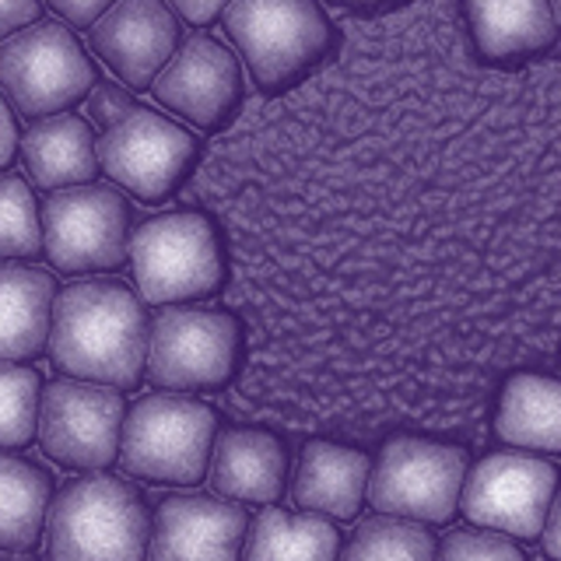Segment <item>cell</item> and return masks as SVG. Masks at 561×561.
I'll return each mask as SVG.
<instances>
[{
	"label": "cell",
	"mask_w": 561,
	"mask_h": 561,
	"mask_svg": "<svg viewBox=\"0 0 561 561\" xmlns=\"http://www.w3.org/2000/svg\"><path fill=\"white\" fill-rule=\"evenodd\" d=\"M25 172L43 190H67L92 183L99 175V145L88 123L70 113H53L32 123L22 137Z\"/></svg>",
	"instance_id": "ffe728a7"
},
{
	"label": "cell",
	"mask_w": 561,
	"mask_h": 561,
	"mask_svg": "<svg viewBox=\"0 0 561 561\" xmlns=\"http://www.w3.org/2000/svg\"><path fill=\"white\" fill-rule=\"evenodd\" d=\"M221 18L245 70L267 95L288 92L337 43V28L316 0H232Z\"/></svg>",
	"instance_id": "7a4b0ae2"
},
{
	"label": "cell",
	"mask_w": 561,
	"mask_h": 561,
	"mask_svg": "<svg viewBox=\"0 0 561 561\" xmlns=\"http://www.w3.org/2000/svg\"><path fill=\"white\" fill-rule=\"evenodd\" d=\"M467 453L417 435L390 438L368 473V505L382 516L449 523L460 513Z\"/></svg>",
	"instance_id": "52a82bcc"
},
{
	"label": "cell",
	"mask_w": 561,
	"mask_h": 561,
	"mask_svg": "<svg viewBox=\"0 0 561 561\" xmlns=\"http://www.w3.org/2000/svg\"><path fill=\"white\" fill-rule=\"evenodd\" d=\"M49 358L64 376L137 390L148 365V320L119 280H78L53 298Z\"/></svg>",
	"instance_id": "6da1fadb"
},
{
	"label": "cell",
	"mask_w": 561,
	"mask_h": 561,
	"mask_svg": "<svg viewBox=\"0 0 561 561\" xmlns=\"http://www.w3.org/2000/svg\"><path fill=\"white\" fill-rule=\"evenodd\" d=\"M232 4V0H169V8L186 18L190 25H207L215 22L218 14H225V8Z\"/></svg>",
	"instance_id": "4dcf8cb0"
},
{
	"label": "cell",
	"mask_w": 561,
	"mask_h": 561,
	"mask_svg": "<svg viewBox=\"0 0 561 561\" xmlns=\"http://www.w3.org/2000/svg\"><path fill=\"white\" fill-rule=\"evenodd\" d=\"M130 204L119 190L81 183L53 190L43 207V253L53 271H116L130 256Z\"/></svg>",
	"instance_id": "9c48e42d"
},
{
	"label": "cell",
	"mask_w": 561,
	"mask_h": 561,
	"mask_svg": "<svg viewBox=\"0 0 561 561\" xmlns=\"http://www.w3.org/2000/svg\"><path fill=\"white\" fill-rule=\"evenodd\" d=\"M39 373L0 362V449H25L39 428Z\"/></svg>",
	"instance_id": "d4e9b609"
},
{
	"label": "cell",
	"mask_w": 561,
	"mask_h": 561,
	"mask_svg": "<svg viewBox=\"0 0 561 561\" xmlns=\"http://www.w3.org/2000/svg\"><path fill=\"white\" fill-rule=\"evenodd\" d=\"M134 110H137V102L116 84H95L92 92H88V116H92V123L102 130L116 127V123L127 119Z\"/></svg>",
	"instance_id": "83f0119b"
},
{
	"label": "cell",
	"mask_w": 561,
	"mask_h": 561,
	"mask_svg": "<svg viewBox=\"0 0 561 561\" xmlns=\"http://www.w3.org/2000/svg\"><path fill=\"white\" fill-rule=\"evenodd\" d=\"M218 417L190 397H140L119 432V467L154 484H197L210 470Z\"/></svg>",
	"instance_id": "277c9868"
},
{
	"label": "cell",
	"mask_w": 561,
	"mask_h": 561,
	"mask_svg": "<svg viewBox=\"0 0 561 561\" xmlns=\"http://www.w3.org/2000/svg\"><path fill=\"white\" fill-rule=\"evenodd\" d=\"M561 473L551 460L530 453H491L467 470L460 513L484 530L537 540L548 523Z\"/></svg>",
	"instance_id": "8fae6325"
},
{
	"label": "cell",
	"mask_w": 561,
	"mask_h": 561,
	"mask_svg": "<svg viewBox=\"0 0 561 561\" xmlns=\"http://www.w3.org/2000/svg\"><path fill=\"white\" fill-rule=\"evenodd\" d=\"M180 43L165 0H116L92 25V53L127 88H148Z\"/></svg>",
	"instance_id": "9a60e30c"
},
{
	"label": "cell",
	"mask_w": 561,
	"mask_h": 561,
	"mask_svg": "<svg viewBox=\"0 0 561 561\" xmlns=\"http://www.w3.org/2000/svg\"><path fill=\"white\" fill-rule=\"evenodd\" d=\"M43 250V215L18 175H0V260H25Z\"/></svg>",
	"instance_id": "484cf974"
},
{
	"label": "cell",
	"mask_w": 561,
	"mask_h": 561,
	"mask_svg": "<svg viewBox=\"0 0 561 561\" xmlns=\"http://www.w3.org/2000/svg\"><path fill=\"white\" fill-rule=\"evenodd\" d=\"M18 151V127H14V116L8 110V102L0 99V169H4Z\"/></svg>",
	"instance_id": "d6a6232c"
},
{
	"label": "cell",
	"mask_w": 561,
	"mask_h": 561,
	"mask_svg": "<svg viewBox=\"0 0 561 561\" xmlns=\"http://www.w3.org/2000/svg\"><path fill=\"white\" fill-rule=\"evenodd\" d=\"M154 99L197 130H225L242 105V70L232 49L210 35H190L151 81Z\"/></svg>",
	"instance_id": "4fadbf2b"
},
{
	"label": "cell",
	"mask_w": 561,
	"mask_h": 561,
	"mask_svg": "<svg viewBox=\"0 0 561 561\" xmlns=\"http://www.w3.org/2000/svg\"><path fill=\"white\" fill-rule=\"evenodd\" d=\"M46 4L57 11L67 25L75 28H92L99 18L110 11L116 0H46Z\"/></svg>",
	"instance_id": "f1b7e54d"
},
{
	"label": "cell",
	"mask_w": 561,
	"mask_h": 561,
	"mask_svg": "<svg viewBox=\"0 0 561 561\" xmlns=\"http://www.w3.org/2000/svg\"><path fill=\"white\" fill-rule=\"evenodd\" d=\"M197 162V137L162 113L137 110L99 140V169L140 204H162Z\"/></svg>",
	"instance_id": "30bf717a"
},
{
	"label": "cell",
	"mask_w": 561,
	"mask_h": 561,
	"mask_svg": "<svg viewBox=\"0 0 561 561\" xmlns=\"http://www.w3.org/2000/svg\"><path fill=\"white\" fill-rule=\"evenodd\" d=\"M540 537H543V551H548V558L551 561H561V495H554L548 523H543Z\"/></svg>",
	"instance_id": "1f68e13d"
},
{
	"label": "cell",
	"mask_w": 561,
	"mask_h": 561,
	"mask_svg": "<svg viewBox=\"0 0 561 561\" xmlns=\"http://www.w3.org/2000/svg\"><path fill=\"white\" fill-rule=\"evenodd\" d=\"M53 478L22 456L0 453V551L25 554L46 534Z\"/></svg>",
	"instance_id": "7402d4cb"
},
{
	"label": "cell",
	"mask_w": 561,
	"mask_h": 561,
	"mask_svg": "<svg viewBox=\"0 0 561 561\" xmlns=\"http://www.w3.org/2000/svg\"><path fill=\"white\" fill-rule=\"evenodd\" d=\"M551 8H554V22H558V32H561V0H551Z\"/></svg>",
	"instance_id": "e575fe53"
},
{
	"label": "cell",
	"mask_w": 561,
	"mask_h": 561,
	"mask_svg": "<svg viewBox=\"0 0 561 561\" xmlns=\"http://www.w3.org/2000/svg\"><path fill=\"white\" fill-rule=\"evenodd\" d=\"M43 18L39 0H0V43Z\"/></svg>",
	"instance_id": "f546056e"
},
{
	"label": "cell",
	"mask_w": 561,
	"mask_h": 561,
	"mask_svg": "<svg viewBox=\"0 0 561 561\" xmlns=\"http://www.w3.org/2000/svg\"><path fill=\"white\" fill-rule=\"evenodd\" d=\"M337 561H435V537L414 519L379 513L351 534Z\"/></svg>",
	"instance_id": "cb8c5ba5"
},
{
	"label": "cell",
	"mask_w": 561,
	"mask_h": 561,
	"mask_svg": "<svg viewBox=\"0 0 561 561\" xmlns=\"http://www.w3.org/2000/svg\"><path fill=\"white\" fill-rule=\"evenodd\" d=\"M0 561H35V558H14V554L4 551V554H0Z\"/></svg>",
	"instance_id": "d590c367"
},
{
	"label": "cell",
	"mask_w": 561,
	"mask_h": 561,
	"mask_svg": "<svg viewBox=\"0 0 561 561\" xmlns=\"http://www.w3.org/2000/svg\"><path fill=\"white\" fill-rule=\"evenodd\" d=\"M288 453L280 438L260 428H228L210 453V488L232 502L274 505L285 495Z\"/></svg>",
	"instance_id": "e0dca14e"
},
{
	"label": "cell",
	"mask_w": 561,
	"mask_h": 561,
	"mask_svg": "<svg viewBox=\"0 0 561 561\" xmlns=\"http://www.w3.org/2000/svg\"><path fill=\"white\" fill-rule=\"evenodd\" d=\"M242 355V327L232 312L172 306L148 327L145 373L158 390L207 393L236 376Z\"/></svg>",
	"instance_id": "8992f818"
},
{
	"label": "cell",
	"mask_w": 561,
	"mask_h": 561,
	"mask_svg": "<svg viewBox=\"0 0 561 561\" xmlns=\"http://www.w3.org/2000/svg\"><path fill=\"white\" fill-rule=\"evenodd\" d=\"M327 4H337V8H386V4H397V0H327Z\"/></svg>",
	"instance_id": "836d02e7"
},
{
	"label": "cell",
	"mask_w": 561,
	"mask_h": 561,
	"mask_svg": "<svg viewBox=\"0 0 561 561\" xmlns=\"http://www.w3.org/2000/svg\"><path fill=\"white\" fill-rule=\"evenodd\" d=\"M130 267L140 298L151 306H180L215 295L225 285L218 228L197 210L154 215L130 236Z\"/></svg>",
	"instance_id": "5b68a950"
},
{
	"label": "cell",
	"mask_w": 561,
	"mask_h": 561,
	"mask_svg": "<svg viewBox=\"0 0 561 561\" xmlns=\"http://www.w3.org/2000/svg\"><path fill=\"white\" fill-rule=\"evenodd\" d=\"M470 39L488 64H513L551 49L558 22L551 0H460Z\"/></svg>",
	"instance_id": "ac0fdd59"
},
{
	"label": "cell",
	"mask_w": 561,
	"mask_h": 561,
	"mask_svg": "<svg viewBox=\"0 0 561 561\" xmlns=\"http://www.w3.org/2000/svg\"><path fill=\"white\" fill-rule=\"evenodd\" d=\"M123 417L116 386L57 379L39 400V446L67 470H102L119 456Z\"/></svg>",
	"instance_id": "7c38bea8"
},
{
	"label": "cell",
	"mask_w": 561,
	"mask_h": 561,
	"mask_svg": "<svg viewBox=\"0 0 561 561\" xmlns=\"http://www.w3.org/2000/svg\"><path fill=\"white\" fill-rule=\"evenodd\" d=\"M250 516L232 499L165 495L154 505L148 561H239Z\"/></svg>",
	"instance_id": "5bb4252c"
},
{
	"label": "cell",
	"mask_w": 561,
	"mask_h": 561,
	"mask_svg": "<svg viewBox=\"0 0 561 561\" xmlns=\"http://www.w3.org/2000/svg\"><path fill=\"white\" fill-rule=\"evenodd\" d=\"M53 277L0 260V362H32L49 347Z\"/></svg>",
	"instance_id": "d6986e66"
},
{
	"label": "cell",
	"mask_w": 561,
	"mask_h": 561,
	"mask_svg": "<svg viewBox=\"0 0 561 561\" xmlns=\"http://www.w3.org/2000/svg\"><path fill=\"white\" fill-rule=\"evenodd\" d=\"M368 473H373V460L362 449L316 438L298 453L291 499L302 513H316L327 519H355L368 499Z\"/></svg>",
	"instance_id": "2e32d148"
},
{
	"label": "cell",
	"mask_w": 561,
	"mask_h": 561,
	"mask_svg": "<svg viewBox=\"0 0 561 561\" xmlns=\"http://www.w3.org/2000/svg\"><path fill=\"white\" fill-rule=\"evenodd\" d=\"M495 432L502 443L537 453H561V379L519 373L499 393Z\"/></svg>",
	"instance_id": "44dd1931"
},
{
	"label": "cell",
	"mask_w": 561,
	"mask_h": 561,
	"mask_svg": "<svg viewBox=\"0 0 561 561\" xmlns=\"http://www.w3.org/2000/svg\"><path fill=\"white\" fill-rule=\"evenodd\" d=\"M148 508L119 478H78L49 502V561H145Z\"/></svg>",
	"instance_id": "3957f363"
},
{
	"label": "cell",
	"mask_w": 561,
	"mask_h": 561,
	"mask_svg": "<svg viewBox=\"0 0 561 561\" xmlns=\"http://www.w3.org/2000/svg\"><path fill=\"white\" fill-rule=\"evenodd\" d=\"M341 534L327 516L302 513L291 516L285 508L267 505L245 534L242 561H337Z\"/></svg>",
	"instance_id": "603a6c76"
},
{
	"label": "cell",
	"mask_w": 561,
	"mask_h": 561,
	"mask_svg": "<svg viewBox=\"0 0 561 561\" xmlns=\"http://www.w3.org/2000/svg\"><path fill=\"white\" fill-rule=\"evenodd\" d=\"M0 88L28 119L67 113L95 88V67L57 22H35L0 43Z\"/></svg>",
	"instance_id": "ba28073f"
},
{
	"label": "cell",
	"mask_w": 561,
	"mask_h": 561,
	"mask_svg": "<svg viewBox=\"0 0 561 561\" xmlns=\"http://www.w3.org/2000/svg\"><path fill=\"white\" fill-rule=\"evenodd\" d=\"M435 561H526L516 540L499 530H453L435 548Z\"/></svg>",
	"instance_id": "4316f807"
}]
</instances>
